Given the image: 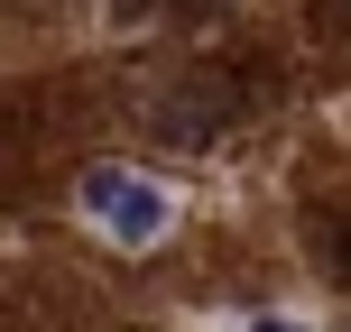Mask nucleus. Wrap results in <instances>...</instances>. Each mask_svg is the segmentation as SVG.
Instances as JSON below:
<instances>
[{
    "label": "nucleus",
    "mask_w": 351,
    "mask_h": 332,
    "mask_svg": "<svg viewBox=\"0 0 351 332\" xmlns=\"http://www.w3.org/2000/svg\"><path fill=\"white\" fill-rule=\"evenodd\" d=\"M74 203H84L93 231H102V240H121V249L167 240V222H176V194L158 185V175H139V166H93L84 185H74Z\"/></svg>",
    "instance_id": "obj_1"
},
{
    "label": "nucleus",
    "mask_w": 351,
    "mask_h": 332,
    "mask_svg": "<svg viewBox=\"0 0 351 332\" xmlns=\"http://www.w3.org/2000/svg\"><path fill=\"white\" fill-rule=\"evenodd\" d=\"M231 111H241V84H231V74H194V84H185V92H176V102L158 111V120H167V139H185V148H204L213 129L231 120Z\"/></svg>",
    "instance_id": "obj_2"
},
{
    "label": "nucleus",
    "mask_w": 351,
    "mask_h": 332,
    "mask_svg": "<svg viewBox=\"0 0 351 332\" xmlns=\"http://www.w3.org/2000/svg\"><path fill=\"white\" fill-rule=\"evenodd\" d=\"M324 249H333V268L351 277V222H333V231H324Z\"/></svg>",
    "instance_id": "obj_3"
},
{
    "label": "nucleus",
    "mask_w": 351,
    "mask_h": 332,
    "mask_svg": "<svg viewBox=\"0 0 351 332\" xmlns=\"http://www.w3.org/2000/svg\"><path fill=\"white\" fill-rule=\"evenodd\" d=\"M250 332H305V323H278V314H268V323H250Z\"/></svg>",
    "instance_id": "obj_4"
},
{
    "label": "nucleus",
    "mask_w": 351,
    "mask_h": 332,
    "mask_svg": "<svg viewBox=\"0 0 351 332\" xmlns=\"http://www.w3.org/2000/svg\"><path fill=\"white\" fill-rule=\"evenodd\" d=\"M176 10H213V0H176Z\"/></svg>",
    "instance_id": "obj_5"
}]
</instances>
